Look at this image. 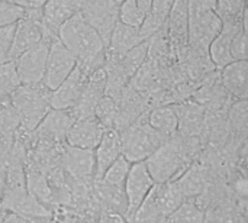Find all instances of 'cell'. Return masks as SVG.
<instances>
[{
    "label": "cell",
    "instance_id": "cell-6",
    "mask_svg": "<svg viewBox=\"0 0 248 223\" xmlns=\"http://www.w3.org/2000/svg\"><path fill=\"white\" fill-rule=\"evenodd\" d=\"M54 39L44 38L38 44L31 46L29 49L22 52L16 59H13L20 84H41L42 83L49 45Z\"/></svg>",
    "mask_w": 248,
    "mask_h": 223
},
{
    "label": "cell",
    "instance_id": "cell-2",
    "mask_svg": "<svg viewBox=\"0 0 248 223\" xmlns=\"http://www.w3.org/2000/svg\"><path fill=\"white\" fill-rule=\"evenodd\" d=\"M49 91L41 84H20L10 97V104L17 113L20 129L32 132L51 110Z\"/></svg>",
    "mask_w": 248,
    "mask_h": 223
},
{
    "label": "cell",
    "instance_id": "cell-27",
    "mask_svg": "<svg viewBox=\"0 0 248 223\" xmlns=\"http://www.w3.org/2000/svg\"><path fill=\"white\" fill-rule=\"evenodd\" d=\"M171 1L170 0H153L150 10L147 12L140 29L142 41H148L154 33H157L167 22L170 13Z\"/></svg>",
    "mask_w": 248,
    "mask_h": 223
},
{
    "label": "cell",
    "instance_id": "cell-7",
    "mask_svg": "<svg viewBox=\"0 0 248 223\" xmlns=\"http://www.w3.org/2000/svg\"><path fill=\"white\" fill-rule=\"evenodd\" d=\"M76 65V57L61 44L58 38H55L49 45L42 84L48 90L57 89L71 74Z\"/></svg>",
    "mask_w": 248,
    "mask_h": 223
},
{
    "label": "cell",
    "instance_id": "cell-35",
    "mask_svg": "<svg viewBox=\"0 0 248 223\" xmlns=\"http://www.w3.org/2000/svg\"><path fill=\"white\" fill-rule=\"evenodd\" d=\"M119 22L132 28H140L145 13L138 7L135 0H122L119 3Z\"/></svg>",
    "mask_w": 248,
    "mask_h": 223
},
{
    "label": "cell",
    "instance_id": "cell-47",
    "mask_svg": "<svg viewBox=\"0 0 248 223\" xmlns=\"http://www.w3.org/2000/svg\"><path fill=\"white\" fill-rule=\"evenodd\" d=\"M115 1H118V3H121V1H122V0H115Z\"/></svg>",
    "mask_w": 248,
    "mask_h": 223
},
{
    "label": "cell",
    "instance_id": "cell-14",
    "mask_svg": "<svg viewBox=\"0 0 248 223\" xmlns=\"http://www.w3.org/2000/svg\"><path fill=\"white\" fill-rule=\"evenodd\" d=\"M169 38L176 55L177 57L189 46L187 45V26H189V10H187V0H173L170 13L166 22Z\"/></svg>",
    "mask_w": 248,
    "mask_h": 223
},
{
    "label": "cell",
    "instance_id": "cell-15",
    "mask_svg": "<svg viewBox=\"0 0 248 223\" xmlns=\"http://www.w3.org/2000/svg\"><path fill=\"white\" fill-rule=\"evenodd\" d=\"M105 131L106 129L103 128V125L94 116L86 119H76L67 134L65 144L70 147L93 151L99 145Z\"/></svg>",
    "mask_w": 248,
    "mask_h": 223
},
{
    "label": "cell",
    "instance_id": "cell-11",
    "mask_svg": "<svg viewBox=\"0 0 248 223\" xmlns=\"http://www.w3.org/2000/svg\"><path fill=\"white\" fill-rule=\"evenodd\" d=\"M247 17L248 12L247 7H246L243 19H240V20H224L222 22V28H221L219 33L214 38V41L211 42V45L208 48V57L217 70H222L225 65L232 62V57L230 52L231 42L240 29H243V28L247 29Z\"/></svg>",
    "mask_w": 248,
    "mask_h": 223
},
{
    "label": "cell",
    "instance_id": "cell-30",
    "mask_svg": "<svg viewBox=\"0 0 248 223\" xmlns=\"http://www.w3.org/2000/svg\"><path fill=\"white\" fill-rule=\"evenodd\" d=\"M19 128L20 122L16 110L10 104V100L0 102V138L7 142H13Z\"/></svg>",
    "mask_w": 248,
    "mask_h": 223
},
{
    "label": "cell",
    "instance_id": "cell-9",
    "mask_svg": "<svg viewBox=\"0 0 248 223\" xmlns=\"http://www.w3.org/2000/svg\"><path fill=\"white\" fill-rule=\"evenodd\" d=\"M61 167L67 177L76 183L94 181V152L92 149H81L64 144L61 152Z\"/></svg>",
    "mask_w": 248,
    "mask_h": 223
},
{
    "label": "cell",
    "instance_id": "cell-37",
    "mask_svg": "<svg viewBox=\"0 0 248 223\" xmlns=\"http://www.w3.org/2000/svg\"><path fill=\"white\" fill-rule=\"evenodd\" d=\"M25 7L17 4L0 3V28L15 25L23 16Z\"/></svg>",
    "mask_w": 248,
    "mask_h": 223
},
{
    "label": "cell",
    "instance_id": "cell-24",
    "mask_svg": "<svg viewBox=\"0 0 248 223\" xmlns=\"http://www.w3.org/2000/svg\"><path fill=\"white\" fill-rule=\"evenodd\" d=\"M25 176H26L28 193L36 202H39L44 208L54 212L55 210L54 196H52V190H51V186H49L45 174L25 160Z\"/></svg>",
    "mask_w": 248,
    "mask_h": 223
},
{
    "label": "cell",
    "instance_id": "cell-25",
    "mask_svg": "<svg viewBox=\"0 0 248 223\" xmlns=\"http://www.w3.org/2000/svg\"><path fill=\"white\" fill-rule=\"evenodd\" d=\"M141 42L144 41L140 35L138 28H132V26L118 22L110 33V38L106 46V54L122 55L128 52L129 49H132L134 46L140 45Z\"/></svg>",
    "mask_w": 248,
    "mask_h": 223
},
{
    "label": "cell",
    "instance_id": "cell-19",
    "mask_svg": "<svg viewBox=\"0 0 248 223\" xmlns=\"http://www.w3.org/2000/svg\"><path fill=\"white\" fill-rule=\"evenodd\" d=\"M177 120H179V131L177 134L183 136H201L203 131V122H205V109L193 102L192 99L179 102L171 104Z\"/></svg>",
    "mask_w": 248,
    "mask_h": 223
},
{
    "label": "cell",
    "instance_id": "cell-29",
    "mask_svg": "<svg viewBox=\"0 0 248 223\" xmlns=\"http://www.w3.org/2000/svg\"><path fill=\"white\" fill-rule=\"evenodd\" d=\"M99 212L94 209L87 210H74L68 208H57L48 223H96Z\"/></svg>",
    "mask_w": 248,
    "mask_h": 223
},
{
    "label": "cell",
    "instance_id": "cell-28",
    "mask_svg": "<svg viewBox=\"0 0 248 223\" xmlns=\"http://www.w3.org/2000/svg\"><path fill=\"white\" fill-rule=\"evenodd\" d=\"M167 223H205V210L199 206L196 199H187L166 216Z\"/></svg>",
    "mask_w": 248,
    "mask_h": 223
},
{
    "label": "cell",
    "instance_id": "cell-44",
    "mask_svg": "<svg viewBox=\"0 0 248 223\" xmlns=\"http://www.w3.org/2000/svg\"><path fill=\"white\" fill-rule=\"evenodd\" d=\"M92 1H94V0H76V3H77V7H78V12H80L83 7H86L87 4H90Z\"/></svg>",
    "mask_w": 248,
    "mask_h": 223
},
{
    "label": "cell",
    "instance_id": "cell-38",
    "mask_svg": "<svg viewBox=\"0 0 248 223\" xmlns=\"http://www.w3.org/2000/svg\"><path fill=\"white\" fill-rule=\"evenodd\" d=\"M15 25L0 28V64L10 61L9 49H10V44H12V38H13V32H15Z\"/></svg>",
    "mask_w": 248,
    "mask_h": 223
},
{
    "label": "cell",
    "instance_id": "cell-1",
    "mask_svg": "<svg viewBox=\"0 0 248 223\" xmlns=\"http://www.w3.org/2000/svg\"><path fill=\"white\" fill-rule=\"evenodd\" d=\"M57 38L76 57L77 67L86 77L105 67L106 45L80 13H76L60 28Z\"/></svg>",
    "mask_w": 248,
    "mask_h": 223
},
{
    "label": "cell",
    "instance_id": "cell-16",
    "mask_svg": "<svg viewBox=\"0 0 248 223\" xmlns=\"http://www.w3.org/2000/svg\"><path fill=\"white\" fill-rule=\"evenodd\" d=\"M86 78L87 77L76 65V68L71 71V74L57 89H54V90L49 91L51 109L71 110L73 106L77 103L81 91H83Z\"/></svg>",
    "mask_w": 248,
    "mask_h": 223
},
{
    "label": "cell",
    "instance_id": "cell-42",
    "mask_svg": "<svg viewBox=\"0 0 248 223\" xmlns=\"http://www.w3.org/2000/svg\"><path fill=\"white\" fill-rule=\"evenodd\" d=\"M137 1V4H138V7L147 15V12L150 10V6H151V3H153V0H135Z\"/></svg>",
    "mask_w": 248,
    "mask_h": 223
},
{
    "label": "cell",
    "instance_id": "cell-26",
    "mask_svg": "<svg viewBox=\"0 0 248 223\" xmlns=\"http://www.w3.org/2000/svg\"><path fill=\"white\" fill-rule=\"evenodd\" d=\"M147 119L150 126L164 138H171L179 131V120L171 104L154 106L148 110Z\"/></svg>",
    "mask_w": 248,
    "mask_h": 223
},
{
    "label": "cell",
    "instance_id": "cell-5",
    "mask_svg": "<svg viewBox=\"0 0 248 223\" xmlns=\"http://www.w3.org/2000/svg\"><path fill=\"white\" fill-rule=\"evenodd\" d=\"M189 10V9H187ZM222 22L215 10H189L187 45L193 51L208 55V48L219 33Z\"/></svg>",
    "mask_w": 248,
    "mask_h": 223
},
{
    "label": "cell",
    "instance_id": "cell-3",
    "mask_svg": "<svg viewBox=\"0 0 248 223\" xmlns=\"http://www.w3.org/2000/svg\"><path fill=\"white\" fill-rule=\"evenodd\" d=\"M147 113H142L129 126L119 132L122 157H125L131 164L145 161L167 138L155 132L147 119Z\"/></svg>",
    "mask_w": 248,
    "mask_h": 223
},
{
    "label": "cell",
    "instance_id": "cell-34",
    "mask_svg": "<svg viewBox=\"0 0 248 223\" xmlns=\"http://www.w3.org/2000/svg\"><path fill=\"white\" fill-rule=\"evenodd\" d=\"M246 7H247L246 0H217L215 12L219 16L221 22L240 20L243 19Z\"/></svg>",
    "mask_w": 248,
    "mask_h": 223
},
{
    "label": "cell",
    "instance_id": "cell-17",
    "mask_svg": "<svg viewBox=\"0 0 248 223\" xmlns=\"http://www.w3.org/2000/svg\"><path fill=\"white\" fill-rule=\"evenodd\" d=\"M93 200L99 213H116L124 218L126 216L128 202L124 187H116L106 184L102 180H94Z\"/></svg>",
    "mask_w": 248,
    "mask_h": 223
},
{
    "label": "cell",
    "instance_id": "cell-36",
    "mask_svg": "<svg viewBox=\"0 0 248 223\" xmlns=\"http://www.w3.org/2000/svg\"><path fill=\"white\" fill-rule=\"evenodd\" d=\"M247 29L243 28V29H240L237 32V35L232 38V42H231L230 52H231L232 61H244V59H247Z\"/></svg>",
    "mask_w": 248,
    "mask_h": 223
},
{
    "label": "cell",
    "instance_id": "cell-31",
    "mask_svg": "<svg viewBox=\"0 0 248 223\" xmlns=\"http://www.w3.org/2000/svg\"><path fill=\"white\" fill-rule=\"evenodd\" d=\"M20 86V80L13 61L0 64V102H7Z\"/></svg>",
    "mask_w": 248,
    "mask_h": 223
},
{
    "label": "cell",
    "instance_id": "cell-18",
    "mask_svg": "<svg viewBox=\"0 0 248 223\" xmlns=\"http://www.w3.org/2000/svg\"><path fill=\"white\" fill-rule=\"evenodd\" d=\"M209 181L211 176L206 167L198 160H195L176 180H173L174 186L185 200L199 197L206 190Z\"/></svg>",
    "mask_w": 248,
    "mask_h": 223
},
{
    "label": "cell",
    "instance_id": "cell-10",
    "mask_svg": "<svg viewBox=\"0 0 248 223\" xmlns=\"http://www.w3.org/2000/svg\"><path fill=\"white\" fill-rule=\"evenodd\" d=\"M154 184L155 183L153 177L150 176L144 161L134 163L131 165L128 177L124 184V192H125L126 202H128V210L125 216L126 221H131V218L134 216L137 209L141 206V203L144 202V199L147 197V194L150 193Z\"/></svg>",
    "mask_w": 248,
    "mask_h": 223
},
{
    "label": "cell",
    "instance_id": "cell-45",
    "mask_svg": "<svg viewBox=\"0 0 248 223\" xmlns=\"http://www.w3.org/2000/svg\"><path fill=\"white\" fill-rule=\"evenodd\" d=\"M25 1H26V0H0V3L17 4V6H23V7H25Z\"/></svg>",
    "mask_w": 248,
    "mask_h": 223
},
{
    "label": "cell",
    "instance_id": "cell-48",
    "mask_svg": "<svg viewBox=\"0 0 248 223\" xmlns=\"http://www.w3.org/2000/svg\"><path fill=\"white\" fill-rule=\"evenodd\" d=\"M170 1H173V0H170Z\"/></svg>",
    "mask_w": 248,
    "mask_h": 223
},
{
    "label": "cell",
    "instance_id": "cell-49",
    "mask_svg": "<svg viewBox=\"0 0 248 223\" xmlns=\"http://www.w3.org/2000/svg\"><path fill=\"white\" fill-rule=\"evenodd\" d=\"M246 1H247V0H246Z\"/></svg>",
    "mask_w": 248,
    "mask_h": 223
},
{
    "label": "cell",
    "instance_id": "cell-46",
    "mask_svg": "<svg viewBox=\"0 0 248 223\" xmlns=\"http://www.w3.org/2000/svg\"><path fill=\"white\" fill-rule=\"evenodd\" d=\"M4 215H6V212L0 208V223L3 222V218H4Z\"/></svg>",
    "mask_w": 248,
    "mask_h": 223
},
{
    "label": "cell",
    "instance_id": "cell-33",
    "mask_svg": "<svg viewBox=\"0 0 248 223\" xmlns=\"http://www.w3.org/2000/svg\"><path fill=\"white\" fill-rule=\"evenodd\" d=\"M131 165H132V164H131L125 157L121 155V157H119L108 170H106V173H105V174L102 176V178H99V180H102L103 183L110 184V186L124 187Z\"/></svg>",
    "mask_w": 248,
    "mask_h": 223
},
{
    "label": "cell",
    "instance_id": "cell-40",
    "mask_svg": "<svg viewBox=\"0 0 248 223\" xmlns=\"http://www.w3.org/2000/svg\"><path fill=\"white\" fill-rule=\"evenodd\" d=\"M96 223H128V221L116 213H100Z\"/></svg>",
    "mask_w": 248,
    "mask_h": 223
},
{
    "label": "cell",
    "instance_id": "cell-23",
    "mask_svg": "<svg viewBox=\"0 0 248 223\" xmlns=\"http://www.w3.org/2000/svg\"><path fill=\"white\" fill-rule=\"evenodd\" d=\"M76 13H78L76 0H48L42 7L44 25L51 35L57 36L60 28Z\"/></svg>",
    "mask_w": 248,
    "mask_h": 223
},
{
    "label": "cell",
    "instance_id": "cell-39",
    "mask_svg": "<svg viewBox=\"0 0 248 223\" xmlns=\"http://www.w3.org/2000/svg\"><path fill=\"white\" fill-rule=\"evenodd\" d=\"M49 219H36V218H29V216H23V215L12 213V212H6V215H4L3 222L1 223H48Z\"/></svg>",
    "mask_w": 248,
    "mask_h": 223
},
{
    "label": "cell",
    "instance_id": "cell-4",
    "mask_svg": "<svg viewBox=\"0 0 248 223\" xmlns=\"http://www.w3.org/2000/svg\"><path fill=\"white\" fill-rule=\"evenodd\" d=\"M44 38L54 39L57 36L51 35L46 30L42 19V9L25 7L23 16L15 25V32L9 49V59H16L22 52H25Z\"/></svg>",
    "mask_w": 248,
    "mask_h": 223
},
{
    "label": "cell",
    "instance_id": "cell-20",
    "mask_svg": "<svg viewBox=\"0 0 248 223\" xmlns=\"http://www.w3.org/2000/svg\"><path fill=\"white\" fill-rule=\"evenodd\" d=\"M221 84L234 100H247L248 61H232L219 70Z\"/></svg>",
    "mask_w": 248,
    "mask_h": 223
},
{
    "label": "cell",
    "instance_id": "cell-12",
    "mask_svg": "<svg viewBox=\"0 0 248 223\" xmlns=\"http://www.w3.org/2000/svg\"><path fill=\"white\" fill-rule=\"evenodd\" d=\"M105 90H106V71L105 67H102L86 78L83 91L77 103L70 110L74 119L93 118L99 100L105 96Z\"/></svg>",
    "mask_w": 248,
    "mask_h": 223
},
{
    "label": "cell",
    "instance_id": "cell-21",
    "mask_svg": "<svg viewBox=\"0 0 248 223\" xmlns=\"http://www.w3.org/2000/svg\"><path fill=\"white\" fill-rule=\"evenodd\" d=\"M0 208L4 212H12L36 219H49L52 215V212L44 208L39 202H36L28 193V190L20 193H3Z\"/></svg>",
    "mask_w": 248,
    "mask_h": 223
},
{
    "label": "cell",
    "instance_id": "cell-8",
    "mask_svg": "<svg viewBox=\"0 0 248 223\" xmlns=\"http://www.w3.org/2000/svg\"><path fill=\"white\" fill-rule=\"evenodd\" d=\"M78 13L100 35L102 41L108 46L110 33L119 22V3L115 0H94Z\"/></svg>",
    "mask_w": 248,
    "mask_h": 223
},
{
    "label": "cell",
    "instance_id": "cell-32",
    "mask_svg": "<svg viewBox=\"0 0 248 223\" xmlns=\"http://www.w3.org/2000/svg\"><path fill=\"white\" fill-rule=\"evenodd\" d=\"M116 116H118L116 100L105 94L97 103V107L94 110V118L103 125L105 129H115Z\"/></svg>",
    "mask_w": 248,
    "mask_h": 223
},
{
    "label": "cell",
    "instance_id": "cell-41",
    "mask_svg": "<svg viewBox=\"0 0 248 223\" xmlns=\"http://www.w3.org/2000/svg\"><path fill=\"white\" fill-rule=\"evenodd\" d=\"M46 1L48 0H26L25 1V7H29V9H42Z\"/></svg>",
    "mask_w": 248,
    "mask_h": 223
},
{
    "label": "cell",
    "instance_id": "cell-13",
    "mask_svg": "<svg viewBox=\"0 0 248 223\" xmlns=\"http://www.w3.org/2000/svg\"><path fill=\"white\" fill-rule=\"evenodd\" d=\"M74 116L70 110L62 109H51L39 125L31 132L35 139L54 142V144H64L67 134L74 123Z\"/></svg>",
    "mask_w": 248,
    "mask_h": 223
},
{
    "label": "cell",
    "instance_id": "cell-22",
    "mask_svg": "<svg viewBox=\"0 0 248 223\" xmlns=\"http://www.w3.org/2000/svg\"><path fill=\"white\" fill-rule=\"evenodd\" d=\"M93 152L96 163L94 180H99L106 173V170L122 155L119 132L115 129H106L99 145L93 149Z\"/></svg>",
    "mask_w": 248,
    "mask_h": 223
},
{
    "label": "cell",
    "instance_id": "cell-43",
    "mask_svg": "<svg viewBox=\"0 0 248 223\" xmlns=\"http://www.w3.org/2000/svg\"><path fill=\"white\" fill-rule=\"evenodd\" d=\"M4 173H6V167L0 165V202H1L3 190H4Z\"/></svg>",
    "mask_w": 248,
    "mask_h": 223
}]
</instances>
